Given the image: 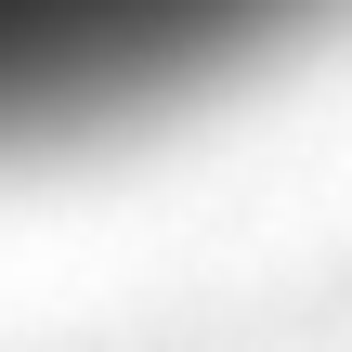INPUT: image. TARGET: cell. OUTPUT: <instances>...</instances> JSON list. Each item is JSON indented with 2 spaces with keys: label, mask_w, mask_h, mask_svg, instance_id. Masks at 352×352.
Segmentation results:
<instances>
[{
  "label": "cell",
  "mask_w": 352,
  "mask_h": 352,
  "mask_svg": "<svg viewBox=\"0 0 352 352\" xmlns=\"http://www.w3.org/2000/svg\"><path fill=\"white\" fill-rule=\"evenodd\" d=\"M327 0H0V157L170 118L300 39Z\"/></svg>",
  "instance_id": "obj_1"
}]
</instances>
